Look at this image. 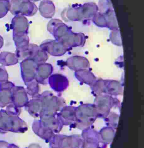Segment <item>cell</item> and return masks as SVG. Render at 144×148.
Instances as JSON below:
<instances>
[{
	"label": "cell",
	"mask_w": 144,
	"mask_h": 148,
	"mask_svg": "<svg viewBox=\"0 0 144 148\" xmlns=\"http://www.w3.org/2000/svg\"><path fill=\"white\" fill-rule=\"evenodd\" d=\"M93 22L96 25L100 27H106V20L105 16L103 13L101 12H97L93 17Z\"/></svg>",
	"instance_id": "cell-15"
},
{
	"label": "cell",
	"mask_w": 144,
	"mask_h": 148,
	"mask_svg": "<svg viewBox=\"0 0 144 148\" xmlns=\"http://www.w3.org/2000/svg\"><path fill=\"white\" fill-rule=\"evenodd\" d=\"M48 30L57 41L71 31L70 27L57 19H52L49 22Z\"/></svg>",
	"instance_id": "cell-2"
},
{
	"label": "cell",
	"mask_w": 144,
	"mask_h": 148,
	"mask_svg": "<svg viewBox=\"0 0 144 148\" xmlns=\"http://www.w3.org/2000/svg\"><path fill=\"white\" fill-rule=\"evenodd\" d=\"M3 38H2L1 36H0V45H1L3 44Z\"/></svg>",
	"instance_id": "cell-18"
},
{
	"label": "cell",
	"mask_w": 144,
	"mask_h": 148,
	"mask_svg": "<svg viewBox=\"0 0 144 148\" xmlns=\"http://www.w3.org/2000/svg\"><path fill=\"white\" fill-rule=\"evenodd\" d=\"M92 91L95 95L97 96L106 94V85L105 80L102 79L96 80V82L91 86Z\"/></svg>",
	"instance_id": "cell-14"
},
{
	"label": "cell",
	"mask_w": 144,
	"mask_h": 148,
	"mask_svg": "<svg viewBox=\"0 0 144 148\" xmlns=\"http://www.w3.org/2000/svg\"><path fill=\"white\" fill-rule=\"evenodd\" d=\"M75 75L77 79L80 82L91 86L96 81V77L88 69L76 71L75 72Z\"/></svg>",
	"instance_id": "cell-11"
},
{
	"label": "cell",
	"mask_w": 144,
	"mask_h": 148,
	"mask_svg": "<svg viewBox=\"0 0 144 148\" xmlns=\"http://www.w3.org/2000/svg\"><path fill=\"white\" fill-rule=\"evenodd\" d=\"M62 18L65 21L83 22V8L82 4H75L66 8L61 14Z\"/></svg>",
	"instance_id": "cell-4"
},
{
	"label": "cell",
	"mask_w": 144,
	"mask_h": 148,
	"mask_svg": "<svg viewBox=\"0 0 144 148\" xmlns=\"http://www.w3.org/2000/svg\"><path fill=\"white\" fill-rule=\"evenodd\" d=\"M106 20V27L112 30L119 29L116 17L113 8L109 9L104 13Z\"/></svg>",
	"instance_id": "cell-12"
},
{
	"label": "cell",
	"mask_w": 144,
	"mask_h": 148,
	"mask_svg": "<svg viewBox=\"0 0 144 148\" xmlns=\"http://www.w3.org/2000/svg\"><path fill=\"white\" fill-rule=\"evenodd\" d=\"M67 66L75 71L82 69H88L90 63L88 60L84 57L80 56H74L69 58L66 61Z\"/></svg>",
	"instance_id": "cell-7"
},
{
	"label": "cell",
	"mask_w": 144,
	"mask_h": 148,
	"mask_svg": "<svg viewBox=\"0 0 144 148\" xmlns=\"http://www.w3.org/2000/svg\"><path fill=\"white\" fill-rule=\"evenodd\" d=\"M29 25L28 21L26 16L20 14L15 15L11 21L14 36H22L27 35Z\"/></svg>",
	"instance_id": "cell-5"
},
{
	"label": "cell",
	"mask_w": 144,
	"mask_h": 148,
	"mask_svg": "<svg viewBox=\"0 0 144 148\" xmlns=\"http://www.w3.org/2000/svg\"><path fill=\"white\" fill-rule=\"evenodd\" d=\"M118 102L111 96L102 95L96 96L94 105L97 112L107 113L109 111L115 103H118Z\"/></svg>",
	"instance_id": "cell-6"
},
{
	"label": "cell",
	"mask_w": 144,
	"mask_h": 148,
	"mask_svg": "<svg viewBox=\"0 0 144 148\" xmlns=\"http://www.w3.org/2000/svg\"><path fill=\"white\" fill-rule=\"evenodd\" d=\"M58 41L70 49L71 48L83 46L85 43V37L83 34L73 33L71 31Z\"/></svg>",
	"instance_id": "cell-3"
},
{
	"label": "cell",
	"mask_w": 144,
	"mask_h": 148,
	"mask_svg": "<svg viewBox=\"0 0 144 148\" xmlns=\"http://www.w3.org/2000/svg\"><path fill=\"white\" fill-rule=\"evenodd\" d=\"M10 3L8 0H0V18L4 17L10 11Z\"/></svg>",
	"instance_id": "cell-16"
},
{
	"label": "cell",
	"mask_w": 144,
	"mask_h": 148,
	"mask_svg": "<svg viewBox=\"0 0 144 148\" xmlns=\"http://www.w3.org/2000/svg\"><path fill=\"white\" fill-rule=\"evenodd\" d=\"M28 1H30L32 2H35L38 1L40 0H28Z\"/></svg>",
	"instance_id": "cell-19"
},
{
	"label": "cell",
	"mask_w": 144,
	"mask_h": 148,
	"mask_svg": "<svg viewBox=\"0 0 144 148\" xmlns=\"http://www.w3.org/2000/svg\"><path fill=\"white\" fill-rule=\"evenodd\" d=\"M46 47L44 51H47L49 53L54 56H61L64 54L69 50L61 42L57 40H50L43 43Z\"/></svg>",
	"instance_id": "cell-8"
},
{
	"label": "cell",
	"mask_w": 144,
	"mask_h": 148,
	"mask_svg": "<svg viewBox=\"0 0 144 148\" xmlns=\"http://www.w3.org/2000/svg\"><path fill=\"white\" fill-rule=\"evenodd\" d=\"M39 12L41 15L44 18H51L55 13V4L50 0H43L39 4Z\"/></svg>",
	"instance_id": "cell-9"
},
{
	"label": "cell",
	"mask_w": 144,
	"mask_h": 148,
	"mask_svg": "<svg viewBox=\"0 0 144 148\" xmlns=\"http://www.w3.org/2000/svg\"><path fill=\"white\" fill-rule=\"evenodd\" d=\"M106 94L111 96L122 95L123 88L121 84L118 81L114 80H106Z\"/></svg>",
	"instance_id": "cell-10"
},
{
	"label": "cell",
	"mask_w": 144,
	"mask_h": 148,
	"mask_svg": "<svg viewBox=\"0 0 144 148\" xmlns=\"http://www.w3.org/2000/svg\"><path fill=\"white\" fill-rule=\"evenodd\" d=\"M10 13L14 15H22L25 16H33L38 10V8L34 2L28 0H11Z\"/></svg>",
	"instance_id": "cell-1"
},
{
	"label": "cell",
	"mask_w": 144,
	"mask_h": 148,
	"mask_svg": "<svg viewBox=\"0 0 144 148\" xmlns=\"http://www.w3.org/2000/svg\"><path fill=\"white\" fill-rule=\"evenodd\" d=\"M110 38L111 41L113 44L117 46H122V39L119 29L112 30L111 33Z\"/></svg>",
	"instance_id": "cell-17"
},
{
	"label": "cell",
	"mask_w": 144,
	"mask_h": 148,
	"mask_svg": "<svg viewBox=\"0 0 144 148\" xmlns=\"http://www.w3.org/2000/svg\"><path fill=\"white\" fill-rule=\"evenodd\" d=\"M51 85L53 88L58 91H62L66 88L68 84L66 77L61 75H55L51 77Z\"/></svg>",
	"instance_id": "cell-13"
}]
</instances>
